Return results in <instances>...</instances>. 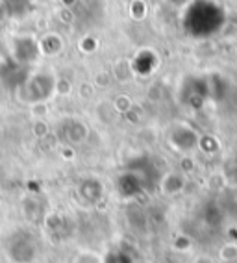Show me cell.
<instances>
[{"label": "cell", "mask_w": 237, "mask_h": 263, "mask_svg": "<svg viewBox=\"0 0 237 263\" xmlns=\"http://www.w3.org/2000/svg\"><path fill=\"white\" fill-rule=\"evenodd\" d=\"M37 47H39V54H43V56H48V58H54V56H57V54H62L63 39L60 37L56 32H48L37 41Z\"/></svg>", "instance_id": "1"}, {"label": "cell", "mask_w": 237, "mask_h": 263, "mask_svg": "<svg viewBox=\"0 0 237 263\" xmlns=\"http://www.w3.org/2000/svg\"><path fill=\"white\" fill-rule=\"evenodd\" d=\"M184 187V178H182V174H167L165 182H163V189L167 193H178L180 189Z\"/></svg>", "instance_id": "2"}, {"label": "cell", "mask_w": 237, "mask_h": 263, "mask_svg": "<svg viewBox=\"0 0 237 263\" xmlns=\"http://www.w3.org/2000/svg\"><path fill=\"white\" fill-rule=\"evenodd\" d=\"M147 4H145V0H132L130 2V17L133 21H143L147 17Z\"/></svg>", "instance_id": "3"}, {"label": "cell", "mask_w": 237, "mask_h": 263, "mask_svg": "<svg viewBox=\"0 0 237 263\" xmlns=\"http://www.w3.org/2000/svg\"><path fill=\"white\" fill-rule=\"evenodd\" d=\"M219 258L223 261H235L237 259V243H224L219 250Z\"/></svg>", "instance_id": "4"}, {"label": "cell", "mask_w": 237, "mask_h": 263, "mask_svg": "<svg viewBox=\"0 0 237 263\" xmlns=\"http://www.w3.org/2000/svg\"><path fill=\"white\" fill-rule=\"evenodd\" d=\"M115 108H117V111H128L130 108H132V104L128 102L126 99H117V104H115Z\"/></svg>", "instance_id": "5"}, {"label": "cell", "mask_w": 237, "mask_h": 263, "mask_svg": "<svg viewBox=\"0 0 237 263\" xmlns=\"http://www.w3.org/2000/svg\"><path fill=\"white\" fill-rule=\"evenodd\" d=\"M8 15H10V11H8V6L0 0V24H4L6 19H8Z\"/></svg>", "instance_id": "6"}, {"label": "cell", "mask_w": 237, "mask_h": 263, "mask_svg": "<svg viewBox=\"0 0 237 263\" xmlns=\"http://www.w3.org/2000/svg\"><path fill=\"white\" fill-rule=\"evenodd\" d=\"M194 263H217L213 258H209V256H200V258L194 259Z\"/></svg>", "instance_id": "7"}]
</instances>
